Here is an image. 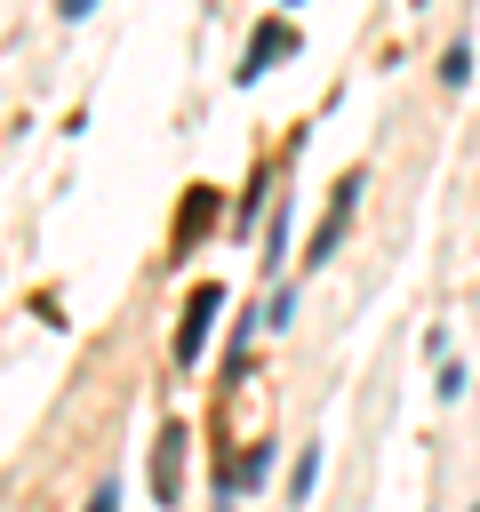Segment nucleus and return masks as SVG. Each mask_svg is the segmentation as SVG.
Wrapping results in <instances>:
<instances>
[{
	"instance_id": "1",
	"label": "nucleus",
	"mask_w": 480,
	"mask_h": 512,
	"mask_svg": "<svg viewBox=\"0 0 480 512\" xmlns=\"http://www.w3.org/2000/svg\"><path fill=\"white\" fill-rule=\"evenodd\" d=\"M360 184H368L360 168H344V176L328 184V216H320V232H312V248H304V264H312V272L344 248V232H352V216H360Z\"/></svg>"
},
{
	"instance_id": "2",
	"label": "nucleus",
	"mask_w": 480,
	"mask_h": 512,
	"mask_svg": "<svg viewBox=\"0 0 480 512\" xmlns=\"http://www.w3.org/2000/svg\"><path fill=\"white\" fill-rule=\"evenodd\" d=\"M280 56H296V24H288V8H272V16H264V24L248 32V48H240L232 80H240V88H256V80H264V72H272Z\"/></svg>"
},
{
	"instance_id": "6",
	"label": "nucleus",
	"mask_w": 480,
	"mask_h": 512,
	"mask_svg": "<svg viewBox=\"0 0 480 512\" xmlns=\"http://www.w3.org/2000/svg\"><path fill=\"white\" fill-rule=\"evenodd\" d=\"M288 216H296L288 200H272V216H264V264H272V272H280V256H288Z\"/></svg>"
},
{
	"instance_id": "12",
	"label": "nucleus",
	"mask_w": 480,
	"mask_h": 512,
	"mask_svg": "<svg viewBox=\"0 0 480 512\" xmlns=\"http://www.w3.org/2000/svg\"><path fill=\"white\" fill-rule=\"evenodd\" d=\"M88 512H120V488H112V480H104V488H96V496H88Z\"/></svg>"
},
{
	"instance_id": "5",
	"label": "nucleus",
	"mask_w": 480,
	"mask_h": 512,
	"mask_svg": "<svg viewBox=\"0 0 480 512\" xmlns=\"http://www.w3.org/2000/svg\"><path fill=\"white\" fill-rule=\"evenodd\" d=\"M208 216H216V184H192V200H184V216H176V256L208 232Z\"/></svg>"
},
{
	"instance_id": "11",
	"label": "nucleus",
	"mask_w": 480,
	"mask_h": 512,
	"mask_svg": "<svg viewBox=\"0 0 480 512\" xmlns=\"http://www.w3.org/2000/svg\"><path fill=\"white\" fill-rule=\"evenodd\" d=\"M432 392H440V400H464V392H472V368H464V360H440Z\"/></svg>"
},
{
	"instance_id": "14",
	"label": "nucleus",
	"mask_w": 480,
	"mask_h": 512,
	"mask_svg": "<svg viewBox=\"0 0 480 512\" xmlns=\"http://www.w3.org/2000/svg\"><path fill=\"white\" fill-rule=\"evenodd\" d=\"M280 8H296V0H280Z\"/></svg>"
},
{
	"instance_id": "9",
	"label": "nucleus",
	"mask_w": 480,
	"mask_h": 512,
	"mask_svg": "<svg viewBox=\"0 0 480 512\" xmlns=\"http://www.w3.org/2000/svg\"><path fill=\"white\" fill-rule=\"evenodd\" d=\"M472 80V40H448L440 48V88H464Z\"/></svg>"
},
{
	"instance_id": "15",
	"label": "nucleus",
	"mask_w": 480,
	"mask_h": 512,
	"mask_svg": "<svg viewBox=\"0 0 480 512\" xmlns=\"http://www.w3.org/2000/svg\"><path fill=\"white\" fill-rule=\"evenodd\" d=\"M472 512H480V504H472Z\"/></svg>"
},
{
	"instance_id": "13",
	"label": "nucleus",
	"mask_w": 480,
	"mask_h": 512,
	"mask_svg": "<svg viewBox=\"0 0 480 512\" xmlns=\"http://www.w3.org/2000/svg\"><path fill=\"white\" fill-rule=\"evenodd\" d=\"M88 8H96V0H56V16H64V24H80Z\"/></svg>"
},
{
	"instance_id": "7",
	"label": "nucleus",
	"mask_w": 480,
	"mask_h": 512,
	"mask_svg": "<svg viewBox=\"0 0 480 512\" xmlns=\"http://www.w3.org/2000/svg\"><path fill=\"white\" fill-rule=\"evenodd\" d=\"M264 472H272V440H264V448H248V456L232 464V496H248V488H264Z\"/></svg>"
},
{
	"instance_id": "8",
	"label": "nucleus",
	"mask_w": 480,
	"mask_h": 512,
	"mask_svg": "<svg viewBox=\"0 0 480 512\" xmlns=\"http://www.w3.org/2000/svg\"><path fill=\"white\" fill-rule=\"evenodd\" d=\"M320 488V448H296V472H288V504H312Z\"/></svg>"
},
{
	"instance_id": "3",
	"label": "nucleus",
	"mask_w": 480,
	"mask_h": 512,
	"mask_svg": "<svg viewBox=\"0 0 480 512\" xmlns=\"http://www.w3.org/2000/svg\"><path fill=\"white\" fill-rule=\"evenodd\" d=\"M216 312H224V280H200V288L184 296V320H176V368H192V360L208 352V328H216Z\"/></svg>"
},
{
	"instance_id": "10",
	"label": "nucleus",
	"mask_w": 480,
	"mask_h": 512,
	"mask_svg": "<svg viewBox=\"0 0 480 512\" xmlns=\"http://www.w3.org/2000/svg\"><path fill=\"white\" fill-rule=\"evenodd\" d=\"M256 312H264V328H288V320H296V280H280V288H272Z\"/></svg>"
},
{
	"instance_id": "4",
	"label": "nucleus",
	"mask_w": 480,
	"mask_h": 512,
	"mask_svg": "<svg viewBox=\"0 0 480 512\" xmlns=\"http://www.w3.org/2000/svg\"><path fill=\"white\" fill-rule=\"evenodd\" d=\"M152 496L160 504L184 496V424H160V440H152Z\"/></svg>"
}]
</instances>
